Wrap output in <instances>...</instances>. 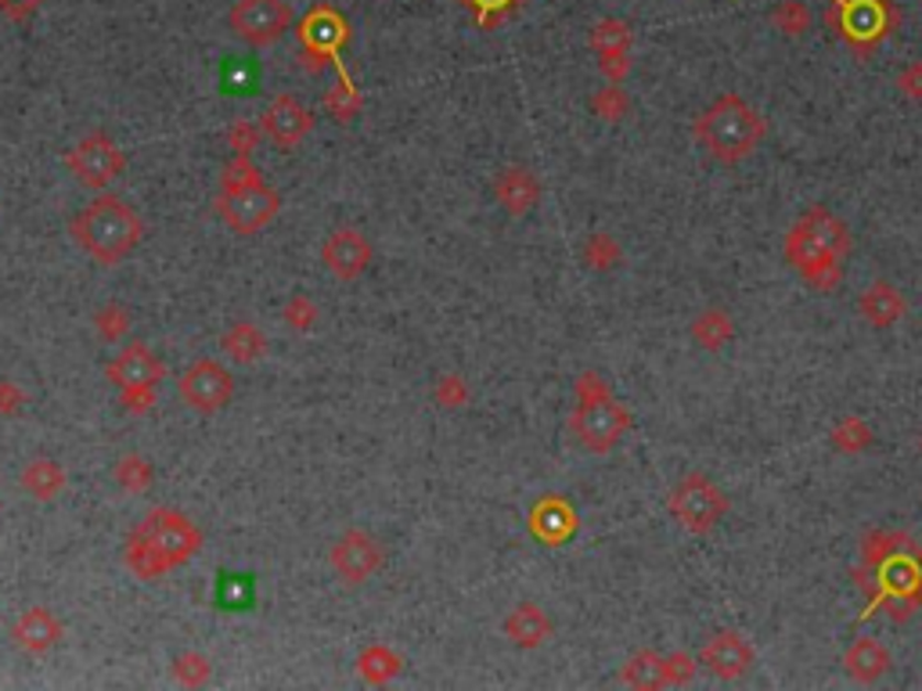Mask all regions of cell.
Here are the masks:
<instances>
[{"instance_id":"obj_43","label":"cell","mask_w":922,"mask_h":691,"mask_svg":"<svg viewBox=\"0 0 922 691\" xmlns=\"http://www.w3.org/2000/svg\"><path fill=\"white\" fill-rule=\"evenodd\" d=\"M44 0H0V15L11 19V22H25L30 15L41 11Z\"/></svg>"},{"instance_id":"obj_33","label":"cell","mask_w":922,"mask_h":691,"mask_svg":"<svg viewBox=\"0 0 922 691\" xmlns=\"http://www.w3.org/2000/svg\"><path fill=\"white\" fill-rule=\"evenodd\" d=\"M357 667H360V673L368 677V681L382 684V681H389V677L400 670V659L389 648H368L365 656H360Z\"/></svg>"},{"instance_id":"obj_9","label":"cell","mask_w":922,"mask_h":691,"mask_svg":"<svg viewBox=\"0 0 922 691\" xmlns=\"http://www.w3.org/2000/svg\"><path fill=\"white\" fill-rule=\"evenodd\" d=\"M177 393L188 408L213 414L220 408H227L231 397H235V378L216 360H195L191 368L177 378Z\"/></svg>"},{"instance_id":"obj_11","label":"cell","mask_w":922,"mask_h":691,"mask_svg":"<svg viewBox=\"0 0 922 691\" xmlns=\"http://www.w3.org/2000/svg\"><path fill=\"white\" fill-rule=\"evenodd\" d=\"M321 264L340 281H357L371 264V242L357 227L332 231L321 245Z\"/></svg>"},{"instance_id":"obj_49","label":"cell","mask_w":922,"mask_h":691,"mask_svg":"<svg viewBox=\"0 0 922 691\" xmlns=\"http://www.w3.org/2000/svg\"><path fill=\"white\" fill-rule=\"evenodd\" d=\"M919 450H922V439H919Z\"/></svg>"},{"instance_id":"obj_48","label":"cell","mask_w":922,"mask_h":691,"mask_svg":"<svg viewBox=\"0 0 922 691\" xmlns=\"http://www.w3.org/2000/svg\"><path fill=\"white\" fill-rule=\"evenodd\" d=\"M231 148H235L238 155H249V152L256 148V130L245 126V123H238L235 130H231Z\"/></svg>"},{"instance_id":"obj_5","label":"cell","mask_w":922,"mask_h":691,"mask_svg":"<svg viewBox=\"0 0 922 691\" xmlns=\"http://www.w3.org/2000/svg\"><path fill=\"white\" fill-rule=\"evenodd\" d=\"M667 508H670V515L681 523V530L710 533L724 519V512H729V498H724V490L713 479L692 472L670 490Z\"/></svg>"},{"instance_id":"obj_34","label":"cell","mask_w":922,"mask_h":691,"mask_svg":"<svg viewBox=\"0 0 922 691\" xmlns=\"http://www.w3.org/2000/svg\"><path fill=\"white\" fill-rule=\"evenodd\" d=\"M868 443H873V428H868L862 419H847L833 428V447L836 450H847V454H858L865 450Z\"/></svg>"},{"instance_id":"obj_10","label":"cell","mask_w":922,"mask_h":691,"mask_svg":"<svg viewBox=\"0 0 922 691\" xmlns=\"http://www.w3.org/2000/svg\"><path fill=\"white\" fill-rule=\"evenodd\" d=\"M65 163H69L73 177L87 188H105L123 174V152L115 148V141L109 134H87L80 145L69 152Z\"/></svg>"},{"instance_id":"obj_3","label":"cell","mask_w":922,"mask_h":691,"mask_svg":"<svg viewBox=\"0 0 922 691\" xmlns=\"http://www.w3.org/2000/svg\"><path fill=\"white\" fill-rule=\"evenodd\" d=\"M696 141L718 163H743L764 141L760 112L746 105L738 94H721L713 105L696 120Z\"/></svg>"},{"instance_id":"obj_15","label":"cell","mask_w":922,"mask_h":691,"mask_svg":"<svg viewBox=\"0 0 922 691\" xmlns=\"http://www.w3.org/2000/svg\"><path fill=\"white\" fill-rule=\"evenodd\" d=\"M314 123H318L314 112H310L307 105H300V101L289 98V94H278L264 112V134L281 148L300 145L310 130H314Z\"/></svg>"},{"instance_id":"obj_6","label":"cell","mask_w":922,"mask_h":691,"mask_svg":"<svg viewBox=\"0 0 922 691\" xmlns=\"http://www.w3.org/2000/svg\"><path fill=\"white\" fill-rule=\"evenodd\" d=\"M278 210H281V194L275 188H267L264 180H253V185H242V188H224V194L216 199V213L238 234L264 231L278 216Z\"/></svg>"},{"instance_id":"obj_42","label":"cell","mask_w":922,"mask_h":691,"mask_svg":"<svg viewBox=\"0 0 922 691\" xmlns=\"http://www.w3.org/2000/svg\"><path fill=\"white\" fill-rule=\"evenodd\" d=\"M253 180H259V174L245 163V155H238V159L224 169V188H242V185H253Z\"/></svg>"},{"instance_id":"obj_21","label":"cell","mask_w":922,"mask_h":691,"mask_svg":"<svg viewBox=\"0 0 922 691\" xmlns=\"http://www.w3.org/2000/svg\"><path fill=\"white\" fill-rule=\"evenodd\" d=\"M493 194H498V202L504 205V210L519 216V213H526V210H534V205H537L541 185H537V177L530 174V169L512 166V169H504V174L498 177Z\"/></svg>"},{"instance_id":"obj_36","label":"cell","mask_w":922,"mask_h":691,"mask_svg":"<svg viewBox=\"0 0 922 691\" xmlns=\"http://www.w3.org/2000/svg\"><path fill=\"white\" fill-rule=\"evenodd\" d=\"M115 482H120L123 490H145L152 482V468L145 458H123L120 468H115Z\"/></svg>"},{"instance_id":"obj_39","label":"cell","mask_w":922,"mask_h":691,"mask_svg":"<svg viewBox=\"0 0 922 691\" xmlns=\"http://www.w3.org/2000/svg\"><path fill=\"white\" fill-rule=\"evenodd\" d=\"M465 4H469L476 15H479V22L484 25H493L498 22L504 11H512V8H519L523 4V0H465Z\"/></svg>"},{"instance_id":"obj_30","label":"cell","mask_w":922,"mask_h":691,"mask_svg":"<svg viewBox=\"0 0 922 691\" xmlns=\"http://www.w3.org/2000/svg\"><path fill=\"white\" fill-rule=\"evenodd\" d=\"M631 25L620 22V19H606L591 30V47L599 51V55H616V51H627L631 47Z\"/></svg>"},{"instance_id":"obj_44","label":"cell","mask_w":922,"mask_h":691,"mask_svg":"<svg viewBox=\"0 0 922 691\" xmlns=\"http://www.w3.org/2000/svg\"><path fill=\"white\" fill-rule=\"evenodd\" d=\"M126 328V310L123 307H109V310H101L98 314V332L105 335V338H115Z\"/></svg>"},{"instance_id":"obj_29","label":"cell","mask_w":922,"mask_h":691,"mask_svg":"<svg viewBox=\"0 0 922 691\" xmlns=\"http://www.w3.org/2000/svg\"><path fill=\"white\" fill-rule=\"evenodd\" d=\"M256 83H259V69L249 58H227L224 73H220V87L227 94H256Z\"/></svg>"},{"instance_id":"obj_17","label":"cell","mask_w":922,"mask_h":691,"mask_svg":"<svg viewBox=\"0 0 922 691\" xmlns=\"http://www.w3.org/2000/svg\"><path fill=\"white\" fill-rule=\"evenodd\" d=\"M109 378L123 389H152L163 378V360H155L148 346L134 343L109 364Z\"/></svg>"},{"instance_id":"obj_16","label":"cell","mask_w":922,"mask_h":691,"mask_svg":"<svg viewBox=\"0 0 922 691\" xmlns=\"http://www.w3.org/2000/svg\"><path fill=\"white\" fill-rule=\"evenodd\" d=\"M840 19V30L851 44L862 41H879L887 30V0H840V15L836 8L829 11V22Z\"/></svg>"},{"instance_id":"obj_28","label":"cell","mask_w":922,"mask_h":691,"mask_svg":"<svg viewBox=\"0 0 922 691\" xmlns=\"http://www.w3.org/2000/svg\"><path fill=\"white\" fill-rule=\"evenodd\" d=\"M22 487L33 493V498H55V493L65 487V476H62V468L55 461H33L30 468L22 472Z\"/></svg>"},{"instance_id":"obj_2","label":"cell","mask_w":922,"mask_h":691,"mask_svg":"<svg viewBox=\"0 0 922 691\" xmlns=\"http://www.w3.org/2000/svg\"><path fill=\"white\" fill-rule=\"evenodd\" d=\"M73 238L80 242L87 256H95L101 267L123 264L145 238V224L134 205H126L120 194H98L87 210L73 220Z\"/></svg>"},{"instance_id":"obj_13","label":"cell","mask_w":922,"mask_h":691,"mask_svg":"<svg viewBox=\"0 0 922 691\" xmlns=\"http://www.w3.org/2000/svg\"><path fill=\"white\" fill-rule=\"evenodd\" d=\"M699 662H703L718 681H738V677L749 673V667H753V648L738 631H718L703 645Z\"/></svg>"},{"instance_id":"obj_45","label":"cell","mask_w":922,"mask_h":691,"mask_svg":"<svg viewBox=\"0 0 922 691\" xmlns=\"http://www.w3.org/2000/svg\"><path fill=\"white\" fill-rule=\"evenodd\" d=\"M898 87H901V94H904V98L922 101V62H912V65H908V69L898 76Z\"/></svg>"},{"instance_id":"obj_47","label":"cell","mask_w":922,"mask_h":691,"mask_svg":"<svg viewBox=\"0 0 922 691\" xmlns=\"http://www.w3.org/2000/svg\"><path fill=\"white\" fill-rule=\"evenodd\" d=\"M602 58V73L609 76V80H623L631 69V58H627V51H616V55H599Z\"/></svg>"},{"instance_id":"obj_37","label":"cell","mask_w":922,"mask_h":691,"mask_svg":"<svg viewBox=\"0 0 922 691\" xmlns=\"http://www.w3.org/2000/svg\"><path fill=\"white\" fill-rule=\"evenodd\" d=\"M591 109L599 112L602 120L616 123V120H623V112H627V98H623L620 87H609V90H599V98L591 101Z\"/></svg>"},{"instance_id":"obj_7","label":"cell","mask_w":922,"mask_h":691,"mask_svg":"<svg viewBox=\"0 0 922 691\" xmlns=\"http://www.w3.org/2000/svg\"><path fill=\"white\" fill-rule=\"evenodd\" d=\"M231 33L249 47L278 44L292 25V8L285 0H238L227 15Z\"/></svg>"},{"instance_id":"obj_41","label":"cell","mask_w":922,"mask_h":691,"mask_svg":"<svg viewBox=\"0 0 922 691\" xmlns=\"http://www.w3.org/2000/svg\"><path fill=\"white\" fill-rule=\"evenodd\" d=\"M177 677L188 684H202L210 677V659L205 656H180L177 659Z\"/></svg>"},{"instance_id":"obj_23","label":"cell","mask_w":922,"mask_h":691,"mask_svg":"<svg viewBox=\"0 0 922 691\" xmlns=\"http://www.w3.org/2000/svg\"><path fill=\"white\" fill-rule=\"evenodd\" d=\"M504 631H509V637L519 648H537L552 637V620L537 605H519L509 616V623H504Z\"/></svg>"},{"instance_id":"obj_4","label":"cell","mask_w":922,"mask_h":691,"mask_svg":"<svg viewBox=\"0 0 922 691\" xmlns=\"http://www.w3.org/2000/svg\"><path fill=\"white\" fill-rule=\"evenodd\" d=\"M631 428V414L609 397V389L599 382V375L580 378V403L574 414V433L588 450L606 454L613 450L620 436Z\"/></svg>"},{"instance_id":"obj_32","label":"cell","mask_w":922,"mask_h":691,"mask_svg":"<svg viewBox=\"0 0 922 691\" xmlns=\"http://www.w3.org/2000/svg\"><path fill=\"white\" fill-rule=\"evenodd\" d=\"M126 562L134 566L141 577H155V572L170 569V566H166V558L155 551V547L145 537H141V533H134V540H130V547H126Z\"/></svg>"},{"instance_id":"obj_46","label":"cell","mask_w":922,"mask_h":691,"mask_svg":"<svg viewBox=\"0 0 922 691\" xmlns=\"http://www.w3.org/2000/svg\"><path fill=\"white\" fill-rule=\"evenodd\" d=\"M696 673L692 656H667V684H681Z\"/></svg>"},{"instance_id":"obj_31","label":"cell","mask_w":922,"mask_h":691,"mask_svg":"<svg viewBox=\"0 0 922 691\" xmlns=\"http://www.w3.org/2000/svg\"><path fill=\"white\" fill-rule=\"evenodd\" d=\"M771 25L786 36H800V33H808L811 11H808V4H800V0H782V4L771 11Z\"/></svg>"},{"instance_id":"obj_27","label":"cell","mask_w":922,"mask_h":691,"mask_svg":"<svg viewBox=\"0 0 922 691\" xmlns=\"http://www.w3.org/2000/svg\"><path fill=\"white\" fill-rule=\"evenodd\" d=\"M623 684L631 688H664L667 684V656L656 651H638L627 667H623Z\"/></svg>"},{"instance_id":"obj_19","label":"cell","mask_w":922,"mask_h":691,"mask_svg":"<svg viewBox=\"0 0 922 691\" xmlns=\"http://www.w3.org/2000/svg\"><path fill=\"white\" fill-rule=\"evenodd\" d=\"M11 637H15V645L22 651H30V656H44V651H51L62 642V623L51 616L47 609H30L15 627H11Z\"/></svg>"},{"instance_id":"obj_22","label":"cell","mask_w":922,"mask_h":691,"mask_svg":"<svg viewBox=\"0 0 922 691\" xmlns=\"http://www.w3.org/2000/svg\"><path fill=\"white\" fill-rule=\"evenodd\" d=\"M843 667H847L854 681H865V684L879 681V677L890 670V651L882 648L876 637H858V642L847 648V656H843Z\"/></svg>"},{"instance_id":"obj_8","label":"cell","mask_w":922,"mask_h":691,"mask_svg":"<svg viewBox=\"0 0 922 691\" xmlns=\"http://www.w3.org/2000/svg\"><path fill=\"white\" fill-rule=\"evenodd\" d=\"M155 551L166 558V566H180L202 547V533L195 530L191 519H185L174 508H163V512H152L145 519V526L137 530Z\"/></svg>"},{"instance_id":"obj_25","label":"cell","mask_w":922,"mask_h":691,"mask_svg":"<svg viewBox=\"0 0 922 691\" xmlns=\"http://www.w3.org/2000/svg\"><path fill=\"white\" fill-rule=\"evenodd\" d=\"M732 335H735V321L729 310H703L696 321H692V338L703 349H721L724 343H732Z\"/></svg>"},{"instance_id":"obj_40","label":"cell","mask_w":922,"mask_h":691,"mask_svg":"<svg viewBox=\"0 0 922 691\" xmlns=\"http://www.w3.org/2000/svg\"><path fill=\"white\" fill-rule=\"evenodd\" d=\"M285 321H289L296 332H303V328H310V324L318 321V307L310 303L307 296H296L292 303H289V310H285Z\"/></svg>"},{"instance_id":"obj_24","label":"cell","mask_w":922,"mask_h":691,"mask_svg":"<svg viewBox=\"0 0 922 691\" xmlns=\"http://www.w3.org/2000/svg\"><path fill=\"white\" fill-rule=\"evenodd\" d=\"M213 602L224 612H249L256 605V577L253 572H220Z\"/></svg>"},{"instance_id":"obj_12","label":"cell","mask_w":922,"mask_h":691,"mask_svg":"<svg viewBox=\"0 0 922 691\" xmlns=\"http://www.w3.org/2000/svg\"><path fill=\"white\" fill-rule=\"evenodd\" d=\"M296 36H300V44L310 58H335V51L349 41V25L335 8L321 4L310 11V15H303L300 33Z\"/></svg>"},{"instance_id":"obj_18","label":"cell","mask_w":922,"mask_h":691,"mask_svg":"<svg viewBox=\"0 0 922 691\" xmlns=\"http://www.w3.org/2000/svg\"><path fill=\"white\" fill-rule=\"evenodd\" d=\"M530 533L544 544H566L577 533V515L563 498H544L530 512Z\"/></svg>"},{"instance_id":"obj_38","label":"cell","mask_w":922,"mask_h":691,"mask_svg":"<svg viewBox=\"0 0 922 691\" xmlns=\"http://www.w3.org/2000/svg\"><path fill=\"white\" fill-rule=\"evenodd\" d=\"M324 105H329V109H332V112H335V115H340V120L346 123V120H349V115H354V112H357V105H360V98L354 94V87H349V83L343 80V87H340V90H332V94H329V98H324Z\"/></svg>"},{"instance_id":"obj_20","label":"cell","mask_w":922,"mask_h":691,"mask_svg":"<svg viewBox=\"0 0 922 691\" xmlns=\"http://www.w3.org/2000/svg\"><path fill=\"white\" fill-rule=\"evenodd\" d=\"M858 310H862V317L873 324V328H890V324H898L908 314V303H904V296L893 289L890 281H876V285H868V289L862 292Z\"/></svg>"},{"instance_id":"obj_26","label":"cell","mask_w":922,"mask_h":691,"mask_svg":"<svg viewBox=\"0 0 922 691\" xmlns=\"http://www.w3.org/2000/svg\"><path fill=\"white\" fill-rule=\"evenodd\" d=\"M264 349H267V338H264V332H259L253 321H238L235 328L224 335V354L231 360H238V364L259 360V357H264Z\"/></svg>"},{"instance_id":"obj_14","label":"cell","mask_w":922,"mask_h":691,"mask_svg":"<svg viewBox=\"0 0 922 691\" xmlns=\"http://www.w3.org/2000/svg\"><path fill=\"white\" fill-rule=\"evenodd\" d=\"M332 566L346 583H365L371 572L382 566V547L371 533L349 530L346 537L332 547Z\"/></svg>"},{"instance_id":"obj_35","label":"cell","mask_w":922,"mask_h":691,"mask_svg":"<svg viewBox=\"0 0 922 691\" xmlns=\"http://www.w3.org/2000/svg\"><path fill=\"white\" fill-rule=\"evenodd\" d=\"M584 259H588V267H595V270H609L620 264V245L609 238V234H595L588 242V249H584Z\"/></svg>"},{"instance_id":"obj_1","label":"cell","mask_w":922,"mask_h":691,"mask_svg":"<svg viewBox=\"0 0 922 691\" xmlns=\"http://www.w3.org/2000/svg\"><path fill=\"white\" fill-rule=\"evenodd\" d=\"M851 249V231L847 224L829 213L825 205L808 210L786 234V259L793 264L803 281H811L818 292L836 289L843 278V256Z\"/></svg>"}]
</instances>
